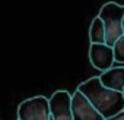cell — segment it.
Masks as SVG:
<instances>
[{
	"mask_svg": "<svg viewBox=\"0 0 124 120\" xmlns=\"http://www.w3.org/2000/svg\"><path fill=\"white\" fill-rule=\"evenodd\" d=\"M16 120H19V119H16Z\"/></svg>",
	"mask_w": 124,
	"mask_h": 120,
	"instance_id": "13",
	"label": "cell"
},
{
	"mask_svg": "<svg viewBox=\"0 0 124 120\" xmlns=\"http://www.w3.org/2000/svg\"><path fill=\"white\" fill-rule=\"evenodd\" d=\"M72 116L73 120H104L98 110L79 89L72 94Z\"/></svg>",
	"mask_w": 124,
	"mask_h": 120,
	"instance_id": "5",
	"label": "cell"
},
{
	"mask_svg": "<svg viewBox=\"0 0 124 120\" xmlns=\"http://www.w3.org/2000/svg\"><path fill=\"white\" fill-rule=\"evenodd\" d=\"M48 103H50L51 120H73L70 92H67L64 89L55 91L48 98Z\"/></svg>",
	"mask_w": 124,
	"mask_h": 120,
	"instance_id": "4",
	"label": "cell"
},
{
	"mask_svg": "<svg viewBox=\"0 0 124 120\" xmlns=\"http://www.w3.org/2000/svg\"><path fill=\"white\" fill-rule=\"evenodd\" d=\"M123 29H124V19H123Z\"/></svg>",
	"mask_w": 124,
	"mask_h": 120,
	"instance_id": "11",
	"label": "cell"
},
{
	"mask_svg": "<svg viewBox=\"0 0 124 120\" xmlns=\"http://www.w3.org/2000/svg\"><path fill=\"white\" fill-rule=\"evenodd\" d=\"M19 120H50V103L45 97L38 95L22 101L18 107Z\"/></svg>",
	"mask_w": 124,
	"mask_h": 120,
	"instance_id": "3",
	"label": "cell"
},
{
	"mask_svg": "<svg viewBox=\"0 0 124 120\" xmlns=\"http://www.w3.org/2000/svg\"><path fill=\"white\" fill-rule=\"evenodd\" d=\"M78 89L89 100V103L98 110V113L107 119L118 111L124 110V95L123 92L105 88L98 76H93L85 82H82Z\"/></svg>",
	"mask_w": 124,
	"mask_h": 120,
	"instance_id": "1",
	"label": "cell"
},
{
	"mask_svg": "<svg viewBox=\"0 0 124 120\" xmlns=\"http://www.w3.org/2000/svg\"><path fill=\"white\" fill-rule=\"evenodd\" d=\"M50 120H51V119H50Z\"/></svg>",
	"mask_w": 124,
	"mask_h": 120,
	"instance_id": "14",
	"label": "cell"
},
{
	"mask_svg": "<svg viewBox=\"0 0 124 120\" xmlns=\"http://www.w3.org/2000/svg\"><path fill=\"white\" fill-rule=\"evenodd\" d=\"M104 120H124V110H121V111H118L117 114H114V116H111V117H107V119H104Z\"/></svg>",
	"mask_w": 124,
	"mask_h": 120,
	"instance_id": "10",
	"label": "cell"
},
{
	"mask_svg": "<svg viewBox=\"0 0 124 120\" xmlns=\"http://www.w3.org/2000/svg\"><path fill=\"white\" fill-rule=\"evenodd\" d=\"M89 41L91 44H105V28L99 16L93 18L89 28Z\"/></svg>",
	"mask_w": 124,
	"mask_h": 120,
	"instance_id": "8",
	"label": "cell"
},
{
	"mask_svg": "<svg viewBox=\"0 0 124 120\" xmlns=\"http://www.w3.org/2000/svg\"><path fill=\"white\" fill-rule=\"evenodd\" d=\"M114 50V60L120 63H124V35H121L112 45Z\"/></svg>",
	"mask_w": 124,
	"mask_h": 120,
	"instance_id": "9",
	"label": "cell"
},
{
	"mask_svg": "<svg viewBox=\"0 0 124 120\" xmlns=\"http://www.w3.org/2000/svg\"><path fill=\"white\" fill-rule=\"evenodd\" d=\"M89 60L91 65L104 72L109 68H112L114 65V50L111 45L107 44H91L89 47Z\"/></svg>",
	"mask_w": 124,
	"mask_h": 120,
	"instance_id": "6",
	"label": "cell"
},
{
	"mask_svg": "<svg viewBox=\"0 0 124 120\" xmlns=\"http://www.w3.org/2000/svg\"><path fill=\"white\" fill-rule=\"evenodd\" d=\"M98 16L104 22V28H105V44L112 47L114 43L121 35H124V29H123L124 6L115 3V2H108V3H105L101 8Z\"/></svg>",
	"mask_w": 124,
	"mask_h": 120,
	"instance_id": "2",
	"label": "cell"
},
{
	"mask_svg": "<svg viewBox=\"0 0 124 120\" xmlns=\"http://www.w3.org/2000/svg\"><path fill=\"white\" fill-rule=\"evenodd\" d=\"M98 78L105 88L123 92V89H124V66H117V68L112 66V68L101 72V75Z\"/></svg>",
	"mask_w": 124,
	"mask_h": 120,
	"instance_id": "7",
	"label": "cell"
},
{
	"mask_svg": "<svg viewBox=\"0 0 124 120\" xmlns=\"http://www.w3.org/2000/svg\"><path fill=\"white\" fill-rule=\"evenodd\" d=\"M123 95H124V89H123Z\"/></svg>",
	"mask_w": 124,
	"mask_h": 120,
	"instance_id": "12",
	"label": "cell"
}]
</instances>
